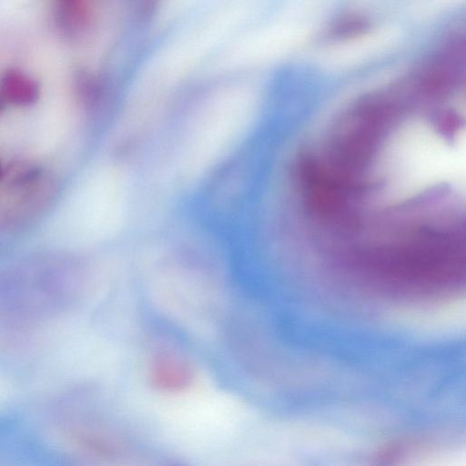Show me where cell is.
I'll list each match as a JSON object with an SVG mask.
<instances>
[{"label": "cell", "mask_w": 466, "mask_h": 466, "mask_svg": "<svg viewBox=\"0 0 466 466\" xmlns=\"http://www.w3.org/2000/svg\"><path fill=\"white\" fill-rule=\"evenodd\" d=\"M80 226L87 240H107L123 228L131 203V183L127 172L115 165L92 172L81 190Z\"/></svg>", "instance_id": "3"}, {"label": "cell", "mask_w": 466, "mask_h": 466, "mask_svg": "<svg viewBox=\"0 0 466 466\" xmlns=\"http://www.w3.org/2000/svg\"><path fill=\"white\" fill-rule=\"evenodd\" d=\"M256 116L240 96L212 101L188 116L178 142L176 168L184 180H194L222 159L248 133Z\"/></svg>", "instance_id": "2"}, {"label": "cell", "mask_w": 466, "mask_h": 466, "mask_svg": "<svg viewBox=\"0 0 466 466\" xmlns=\"http://www.w3.org/2000/svg\"><path fill=\"white\" fill-rule=\"evenodd\" d=\"M460 145L420 121L335 120L315 185L319 231L340 260L384 264L459 239L465 194Z\"/></svg>", "instance_id": "1"}, {"label": "cell", "mask_w": 466, "mask_h": 466, "mask_svg": "<svg viewBox=\"0 0 466 466\" xmlns=\"http://www.w3.org/2000/svg\"><path fill=\"white\" fill-rule=\"evenodd\" d=\"M147 379L156 390L177 394L193 382L195 370L189 358L179 349L161 346L153 351L147 362Z\"/></svg>", "instance_id": "4"}]
</instances>
